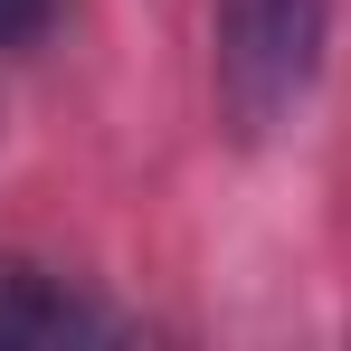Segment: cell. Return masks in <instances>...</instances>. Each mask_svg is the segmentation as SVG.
Segmentation results:
<instances>
[{
  "mask_svg": "<svg viewBox=\"0 0 351 351\" xmlns=\"http://www.w3.org/2000/svg\"><path fill=\"white\" fill-rule=\"evenodd\" d=\"M66 342H123V313L29 256H0V351H66Z\"/></svg>",
  "mask_w": 351,
  "mask_h": 351,
  "instance_id": "obj_2",
  "label": "cell"
},
{
  "mask_svg": "<svg viewBox=\"0 0 351 351\" xmlns=\"http://www.w3.org/2000/svg\"><path fill=\"white\" fill-rule=\"evenodd\" d=\"M332 38V0H209V66H219V105L247 143H266L276 123L323 76Z\"/></svg>",
  "mask_w": 351,
  "mask_h": 351,
  "instance_id": "obj_1",
  "label": "cell"
},
{
  "mask_svg": "<svg viewBox=\"0 0 351 351\" xmlns=\"http://www.w3.org/2000/svg\"><path fill=\"white\" fill-rule=\"evenodd\" d=\"M66 0H0V48H38L48 29H58Z\"/></svg>",
  "mask_w": 351,
  "mask_h": 351,
  "instance_id": "obj_3",
  "label": "cell"
}]
</instances>
